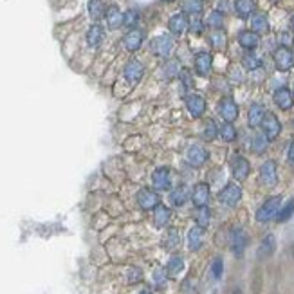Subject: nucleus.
Wrapping results in <instances>:
<instances>
[{
	"label": "nucleus",
	"mask_w": 294,
	"mask_h": 294,
	"mask_svg": "<svg viewBox=\"0 0 294 294\" xmlns=\"http://www.w3.org/2000/svg\"><path fill=\"white\" fill-rule=\"evenodd\" d=\"M139 24V11L138 10H128L123 13V26L124 28L134 29Z\"/></svg>",
	"instance_id": "43"
},
{
	"label": "nucleus",
	"mask_w": 294,
	"mask_h": 294,
	"mask_svg": "<svg viewBox=\"0 0 294 294\" xmlns=\"http://www.w3.org/2000/svg\"><path fill=\"white\" fill-rule=\"evenodd\" d=\"M208 159H210V152L200 144H192L186 152V161L193 168H200L202 164H206Z\"/></svg>",
	"instance_id": "11"
},
{
	"label": "nucleus",
	"mask_w": 294,
	"mask_h": 294,
	"mask_svg": "<svg viewBox=\"0 0 294 294\" xmlns=\"http://www.w3.org/2000/svg\"><path fill=\"white\" fill-rule=\"evenodd\" d=\"M272 62H274V67L280 72H287V70L294 69V51L285 46L276 47L274 52H272Z\"/></svg>",
	"instance_id": "2"
},
{
	"label": "nucleus",
	"mask_w": 294,
	"mask_h": 294,
	"mask_svg": "<svg viewBox=\"0 0 294 294\" xmlns=\"http://www.w3.org/2000/svg\"><path fill=\"white\" fill-rule=\"evenodd\" d=\"M230 0H218V6H216V10L218 11H222V13H224V11H230Z\"/></svg>",
	"instance_id": "49"
},
{
	"label": "nucleus",
	"mask_w": 294,
	"mask_h": 294,
	"mask_svg": "<svg viewBox=\"0 0 294 294\" xmlns=\"http://www.w3.org/2000/svg\"><path fill=\"white\" fill-rule=\"evenodd\" d=\"M218 138V124L213 120H208L202 128V139L204 141H215Z\"/></svg>",
	"instance_id": "39"
},
{
	"label": "nucleus",
	"mask_w": 294,
	"mask_h": 294,
	"mask_svg": "<svg viewBox=\"0 0 294 294\" xmlns=\"http://www.w3.org/2000/svg\"><path fill=\"white\" fill-rule=\"evenodd\" d=\"M212 65H213V58H212V54H210L208 51L197 52L195 60H193V67H195V72H197L198 76H202V78L210 76V72H212Z\"/></svg>",
	"instance_id": "15"
},
{
	"label": "nucleus",
	"mask_w": 294,
	"mask_h": 294,
	"mask_svg": "<svg viewBox=\"0 0 294 294\" xmlns=\"http://www.w3.org/2000/svg\"><path fill=\"white\" fill-rule=\"evenodd\" d=\"M190 198H192V193H190L188 186H184V184H180V186H177L170 192V202L175 208H182Z\"/></svg>",
	"instance_id": "23"
},
{
	"label": "nucleus",
	"mask_w": 294,
	"mask_h": 294,
	"mask_svg": "<svg viewBox=\"0 0 294 294\" xmlns=\"http://www.w3.org/2000/svg\"><path fill=\"white\" fill-rule=\"evenodd\" d=\"M166 280H168L166 269H157V271L154 272V284H156L157 287H162V285L166 284Z\"/></svg>",
	"instance_id": "46"
},
{
	"label": "nucleus",
	"mask_w": 294,
	"mask_h": 294,
	"mask_svg": "<svg viewBox=\"0 0 294 294\" xmlns=\"http://www.w3.org/2000/svg\"><path fill=\"white\" fill-rule=\"evenodd\" d=\"M138 204L141 210L150 212V210H154V208H157L161 204V197H159V193H157L156 190L142 188V190H139V193H138Z\"/></svg>",
	"instance_id": "9"
},
{
	"label": "nucleus",
	"mask_w": 294,
	"mask_h": 294,
	"mask_svg": "<svg viewBox=\"0 0 294 294\" xmlns=\"http://www.w3.org/2000/svg\"><path fill=\"white\" fill-rule=\"evenodd\" d=\"M287 161H289L290 166H294V141L289 144V148H287Z\"/></svg>",
	"instance_id": "47"
},
{
	"label": "nucleus",
	"mask_w": 294,
	"mask_h": 294,
	"mask_svg": "<svg viewBox=\"0 0 294 294\" xmlns=\"http://www.w3.org/2000/svg\"><path fill=\"white\" fill-rule=\"evenodd\" d=\"M216 110H218V116H220L224 121H236L238 118V105L234 103V100L231 96H224L216 105Z\"/></svg>",
	"instance_id": "8"
},
{
	"label": "nucleus",
	"mask_w": 294,
	"mask_h": 294,
	"mask_svg": "<svg viewBox=\"0 0 294 294\" xmlns=\"http://www.w3.org/2000/svg\"><path fill=\"white\" fill-rule=\"evenodd\" d=\"M292 215H294V198H289V200L280 208V212L276 215V222H287Z\"/></svg>",
	"instance_id": "40"
},
{
	"label": "nucleus",
	"mask_w": 294,
	"mask_h": 294,
	"mask_svg": "<svg viewBox=\"0 0 294 294\" xmlns=\"http://www.w3.org/2000/svg\"><path fill=\"white\" fill-rule=\"evenodd\" d=\"M210 46L213 47V49H224L226 46H228V34H226L222 29H216V31H213L212 34H210Z\"/></svg>",
	"instance_id": "36"
},
{
	"label": "nucleus",
	"mask_w": 294,
	"mask_h": 294,
	"mask_svg": "<svg viewBox=\"0 0 294 294\" xmlns=\"http://www.w3.org/2000/svg\"><path fill=\"white\" fill-rule=\"evenodd\" d=\"M139 294H152V292H150V290H141Z\"/></svg>",
	"instance_id": "52"
},
{
	"label": "nucleus",
	"mask_w": 294,
	"mask_h": 294,
	"mask_svg": "<svg viewBox=\"0 0 294 294\" xmlns=\"http://www.w3.org/2000/svg\"><path fill=\"white\" fill-rule=\"evenodd\" d=\"M124 80L130 83H138L141 82V78L144 76V65L139 60H130L128 64L124 65Z\"/></svg>",
	"instance_id": "18"
},
{
	"label": "nucleus",
	"mask_w": 294,
	"mask_h": 294,
	"mask_svg": "<svg viewBox=\"0 0 294 294\" xmlns=\"http://www.w3.org/2000/svg\"><path fill=\"white\" fill-rule=\"evenodd\" d=\"M280 208H282V195H272V197H269L262 206L258 208L256 220L262 222V224L272 220V218H276V215L280 212Z\"/></svg>",
	"instance_id": "1"
},
{
	"label": "nucleus",
	"mask_w": 294,
	"mask_h": 294,
	"mask_svg": "<svg viewBox=\"0 0 294 294\" xmlns=\"http://www.w3.org/2000/svg\"><path fill=\"white\" fill-rule=\"evenodd\" d=\"M174 38L170 34H159V36H156L150 42V51H152V54L159 56V58H168L172 54V51H174Z\"/></svg>",
	"instance_id": "3"
},
{
	"label": "nucleus",
	"mask_w": 294,
	"mask_h": 294,
	"mask_svg": "<svg viewBox=\"0 0 294 294\" xmlns=\"http://www.w3.org/2000/svg\"><path fill=\"white\" fill-rule=\"evenodd\" d=\"M254 10H256V2L254 0H234V11H236V14L242 20L253 16Z\"/></svg>",
	"instance_id": "27"
},
{
	"label": "nucleus",
	"mask_w": 294,
	"mask_h": 294,
	"mask_svg": "<svg viewBox=\"0 0 294 294\" xmlns=\"http://www.w3.org/2000/svg\"><path fill=\"white\" fill-rule=\"evenodd\" d=\"M162 2H174V0H162Z\"/></svg>",
	"instance_id": "53"
},
{
	"label": "nucleus",
	"mask_w": 294,
	"mask_h": 294,
	"mask_svg": "<svg viewBox=\"0 0 294 294\" xmlns=\"http://www.w3.org/2000/svg\"><path fill=\"white\" fill-rule=\"evenodd\" d=\"M276 251V238L274 234H266L262 238V242H260V246H258L256 249V256L258 260H266V258L272 256Z\"/></svg>",
	"instance_id": "21"
},
{
	"label": "nucleus",
	"mask_w": 294,
	"mask_h": 294,
	"mask_svg": "<svg viewBox=\"0 0 294 294\" xmlns=\"http://www.w3.org/2000/svg\"><path fill=\"white\" fill-rule=\"evenodd\" d=\"M251 31L256 34H266L269 32V18L266 13H253L251 16Z\"/></svg>",
	"instance_id": "29"
},
{
	"label": "nucleus",
	"mask_w": 294,
	"mask_h": 294,
	"mask_svg": "<svg viewBox=\"0 0 294 294\" xmlns=\"http://www.w3.org/2000/svg\"><path fill=\"white\" fill-rule=\"evenodd\" d=\"M103 38H105V29L100 26V24H92L87 31V44L90 47H100L102 46Z\"/></svg>",
	"instance_id": "28"
},
{
	"label": "nucleus",
	"mask_w": 294,
	"mask_h": 294,
	"mask_svg": "<svg viewBox=\"0 0 294 294\" xmlns=\"http://www.w3.org/2000/svg\"><path fill=\"white\" fill-rule=\"evenodd\" d=\"M218 136H220L222 141L233 142V141H236V138H238V132H236L234 124L231 123V121H224V123L218 126Z\"/></svg>",
	"instance_id": "31"
},
{
	"label": "nucleus",
	"mask_w": 294,
	"mask_h": 294,
	"mask_svg": "<svg viewBox=\"0 0 294 294\" xmlns=\"http://www.w3.org/2000/svg\"><path fill=\"white\" fill-rule=\"evenodd\" d=\"M180 10H182V13H188V14L202 13L204 0H182L180 2Z\"/></svg>",
	"instance_id": "34"
},
{
	"label": "nucleus",
	"mask_w": 294,
	"mask_h": 294,
	"mask_svg": "<svg viewBox=\"0 0 294 294\" xmlns=\"http://www.w3.org/2000/svg\"><path fill=\"white\" fill-rule=\"evenodd\" d=\"M224 22H226L224 13H222V11H218V10L212 11V13L208 14V18H206V26H208V28H212L213 31L224 28Z\"/></svg>",
	"instance_id": "35"
},
{
	"label": "nucleus",
	"mask_w": 294,
	"mask_h": 294,
	"mask_svg": "<svg viewBox=\"0 0 294 294\" xmlns=\"http://www.w3.org/2000/svg\"><path fill=\"white\" fill-rule=\"evenodd\" d=\"M180 70L182 69H180L179 60H168L164 65H162V78L172 82V80H175L177 76H179Z\"/></svg>",
	"instance_id": "33"
},
{
	"label": "nucleus",
	"mask_w": 294,
	"mask_h": 294,
	"mask_svg": "<svg viewBox=\"0 0 294 294\" xmlns=\"http://www.w3.org/2000/svg\"><path fill=\"white\" fill-rule=\"evenodd\" d=\"M204 244V228L200 226H193L188 231V248L190 251H198Z\"/></svg>",
	"instance_id": "24"
},
{
	"label": "nucleus",
	"mask_w": 294,
	"mask_h": 294,
	"mask_svg": "<svg viewBox=\"0 0 294 294\" xmlns=\"http://www.w3.org/2000/svg\"><path fill=\"white\" fill-rule=\"evenodd\" d=\"M231 174H233V179L234 180H246L251 174V164L246 157L242 156H234L231 159Z\"/></svg>",
	"instance_id": "13"
},
{
	"label": "nucleus",
	"mask_w": 294,
	"mask_h": 294,
	"mask_svg": "<svg viewBox=\"0 0 294 294\" xmlns=\"http://www.w3.org/2000/svg\"><path fill=\"white\" fill-rule=\"evenodd\" d=\"M258 179H260L262 186H266V188H272V186L278 184V170H276V162L272 159H269V161H266L260 166Z\"/></svg>",
	"instance_id": "7"
},
{
	"label": "nucleus",
	"mask_w": 294,
	"mask_h": 294,
	"mask_svg": "<svg viewBox=\"0 0 294 294\" xmlns=\"http://www.w3.org/2000/svg\"><path fill=\"white\" fill-rule=\"evenodd\" d=\"M144 36H146V32L142 31V29H139V28L130 29V31L126 32V34H124V38H123L124 49H126V51H130V52H136L138 49H141L142 42H144Z\"/></svg>",
	"instance_id": "14"
},
{
	"label": "nucleus",
	"mask_w": 294,
	"mask_h": 294,
	"mask_svg": "<svg viewBox=\"0 0 294 294\" xmlns=\"http://www.w3.org/2000/svg\"><path fill=\"white\" fill-rule=\"evenodd\" d=\"M210 197H212V192H210V186L206 182H198L195 184V188L192 192V200L195 204V208H204L210 202Z\"/></svg>",
	"instance_id": "17"
},
{
	"label": "nucleus",
	"mask_w": 294,
	"mask_h": 294,
	"mask_svg": "<svg viewBox=\"0 0 294 294\" xmlns=\"http://www.w3.org/2000/svg\"><path fill=\"white\" fill-rule=\"evenodd\" d=\"M289 28H290V31L294 32V13L290 14V18H289Z\"/></svg>",
	"instance_id": "50"
},
{
	"label": "nucleus",
	"mask_w": 294,
	"mask_h": 294,
	"mask_svg": "<svg viewBox=\"0 0 294 294\" xmlns=\"http://www.w3.org/2000/svg\"><path fill=\"white\" fill-rule=\"evenodd\" d=\"M212 274H213V278H215V280H220V278H222V274H224V260H222V256L213 258Z\"/></svg>",
	"instance_id": "44"
},
{
	"label": "nucleus",
	"mask_w": 294,
	"mask_h": 294,
	"mask_svg": "<svg viewBox=\"0 0 294 294\" xmlns=\"http://www.w3.org/2000/svg\"><path fill=\"white\" fill-rule=\"evenodd\" d=\"M170 218H172V210L168 206L159 204L157 208H154V224H156V228H159V230L166 228Z\"/></svg>",
	"instance_id": "26"
},
{
	"label": "nucleus",
	"mask_w": 294,
	"mask_h": 294,
	"mask_svg": "<svg viewBox=\"0 0 294 294\" xmlns=\"http://www.w3.org/2000/svg\"><path fill=\"white\" fill-rule=\"evenodd\" d=\"M179 233L175 230H168L164 234V238H162V248L168 249V251H172V249H175L177 246H179Z\"/></svg>",
	"instance_id": "42"
},
{
	"label": "nucleus",
	"mask_w": 294,
	"mask_h": 294,
	"mask_svg": "<svg viewBox=\"0 0 294 294\" xmlns=\"http://www.w3.org/2000/svg\"><path fill=\"white\" fill-rule=\"evenodd\" d=\"M238 44L242 49L246 51H254L260 44V34H256L254 31L251 29H246V31H240L238 32Z\"/></svg>",
	"instance_id": "22"
},
{
	"label": "nucleus",
	"mask_w": 294,
	"mask_h": 294,
	"mask_svg": "<svg viewBox=\"0 0 294 294\" xmlns=\"http://www.w3.org/2000/svg\"><path fill=\"white\" fill-rule=\"evenodd\" d=\"M269 139L264 136V134H254L253 139H251V152L256 154V156H264L269 148Z\"/></svg>",
	"instance_id": "30"
},
{
	"label": "nucleus",
	"mask_w": 294,
	"mask_h": 294,
	"mask_svg": "<svg viewBox=\"0 0 294 294\" xmlns=\"http://www.w3.org/2000/svg\"><path fill=\"white\" fill-rule=\"evenodd\" d=\"M242 67L248 70H256L262 67V60H260L253 51H248L242 56Z\"/></svg>",
	"instance_id": "37"
},
{
	"label": "nucleus",
	"mask_w": 294,
	"mask_h": 294,
	"mask_svg": "<svg viewBox=\"0 0 294 294\" xmlns=\"http://www.w3.org/2000/svg\"><path fill=\"white\" fill-rule=\"evenodd\" d=\"M152 186L156 192H168L172 188V172L168 166H159L152 174Z\"/></svg>",
	"instance_id": "6"
},
{
	"label": "nucleus",
	"mask_w": 294,
	"mask_h": 294,
	"mask_svg": "<svg viewBox=\"0 0 294 294\" xmlns=\"http://www.w3.org/2000/svg\"><path fill=\"white\" fill-rule=\"evenodd\" d=\"M184 102H186V108H188V112L192 114V118H195V120L202 118L204 112H206V100H204L200 94H195V92L186 94Z\"/></svg>",
	"instance_id": "10"
},
{
	"label": "nucleus",
	"mask_w": 294,
	"mask_h": 294,
	"mask_svg": "<svg viewBox=\"0 0 294 294\" xmlns=\"http://www.w3.org/2000/svg\"><path fill=\"white\" fill-rule=\"evenodd\" d=\"M240 198H242V188L236 182H228L220 190V193H218L220 204H224L228 208H234L240 202Z\"/></svg>",
	"instance_id": "4"
},
{
	"label": "nucleus",
	"mask_w": 294,
	"mask_h": 294,
	"mask_svg": "<svg viewBox=\"0 0 294 294\" xmlns=\"http://www.w3.org/2000/svg\"><path fill=\"white\" fill-rule=\"evenodd\" d=\"M188 26H190V20L188 16H186V13H175L174 16H170V20H168V29H170V32H174V34H182V32L188 31Z\"/></svg>",
	"instance_id": "19"
},
{
	"label": "nucleus",
	"mask_w": 294,
	"mask_h": 294,
	"mask_svg": "<svg viewBox=\"0 0 294 294\" xmlns=\"http://www.w3.org/2000/svg\"><path fill=\"white\" fill-rule=\"evenodd\" d=\"M204 28H206V22H202L200 18H197V14H195V18L190 20L188 31L192 32V34H202Z\"/></svg>",
	"instance_id": "45"
},
{
	"label": "nucleus",
	"mask_w": 294,
	"mask_h": 294,
	"mask_svg": "<svg viewBox=\"0 0 294 294\" xmlns=\"http://www.w3.org/2000/svg\"><path fill=\"white\" fill-rule=\"evenodd\" d=\"M260 126H262V134L269 139V141H274V139L282 134V123L274 112H267Z\"/></svg>",
	"instance_id": "5"
},
{
	"label": "nucleus",
	"mask_w": 294,
	"mask_h": 294,
	"mask_svg": "<svg viewBox=\"0 0 294 294\" xmlns=\"http://www.w3.org/2000/svg\"><path fill=\"white\" fill-rule=\"evenodd\" d=\"M274 2H278V0H274Z\"/></svg>",
	"instance_id": "55"
},
{
	"label": "nucleus",
	"mask_w": 294,
	"mask_h": 294,
	"mask_svg": "<svg viewBox=\"0 0 294 294\" xmlns=\"http://www.w3.org/2000/svg\"><path fill=\"white\" fill-rule=\"evenodd\" d=\"M266 114H267V110L262 103H253V105L249 106V112H248V124L251 128H258V126L262 124Z\"/></svg>",
	"instance_id": "20"
},
{
	"label": "nucleus",
	"mask_w": 294,
	"mask_h": 294,
	"mask_svg": "<svg viewBox=\"0 0 294 294\" xmlns=\"http://www.w3.org/2000/svg\"><path fill=\"white\" fill-rule=\"evenodd\" d=\"M231 294H242V289H238V287H234V289L231 290Z\"/></svg>",
	"instance_id": "51"
},
{
	"label": "nucleus",
	"mask_w": 294,
	"mask_h": 294,
	"mask_svg": "<svg viewBox=\"0 0 294 294\" xmlns=\"http://www.w3.org/2000/svg\"><path fill=\"white\" fill-rule=\"evenodd\" d=\"M184 269V258L182 256H172L170 260H168V264H166V272L170 276H177L179 272H182Z\"/></svg>",
	"instance_id": "38"
},
{
	"label": "nucleus",
	"mask_w": 294,
	"mask_h": 294,
	"mask_svg": "<svg viewBox=\"0 0 294 294\" xmlns=\"http://www.w3.org/2000/svg\"><path fill=\"white\" fill-rule=\"evenodd\" d=\"M272 100H274V105L280 108V110H290L294 105V94L292 90H289L287 87L276 88L274 94H272Z\"/></svg>",
	"instance_id": "16"
},
{
	"label": "nucleus",
	"mask_w": 294,
	"mask_h": 294,
	"mask_svg": "<svg viewBox=\"0 0 294 294\" xmlns=\"http://www.w3.org/2000/svg\"><path fill=\"white\" fill-rule=\"evenodd\" d=\"M292 94H294V87H292Z\"/></svg>",
	"instance_id": "54"
},
{
	"label": "nucleus",
	"mask_w": 294,
	"mask_h": 294,
	"mask_svg": "<svg viewBox=\"0 0 294 294\" xmlns=\"http://www.w3.org/2000/svg\"><path fill=\"white\" fill-rule=\"evenodd\" d=\"M280 42H282V46L290 47L292 40H290V34H289V32H282V34H280Z\"/></svg>",
	"instance_id": "48"
},
{
	"label": "nucleus",
	"mask_w": 294,
	"mask_h": 294,
	"mask_svg": "<svg viewBox=\"0 0 294 294\" xmlns=\"http://www.w3.org/2000/svg\"><path fill=\"white\" fill-rule=\"evenodd\" d=\"M195 222H197V226L204 228V230L210 226V222H212V212L208 210V206L197 208V213H195Z\"/></svg>",
	"instance_id": "41"
},
{
	"label": "nucleus",
	"mask_w": 294,
	"mask_h": 294,
	"mask_svg": "<svg viewBox=\"0 0 294 294\" xmlns=\"http://www.w3.org/2000/svg\"><path fill=\"white\" fill-rule=\"evenodd\" d=\"M106 8L102 0H88V14L94 22H100L102 18H105Z\"/></svg>",
	"instance_id": "32"
},
{
	"label": "nucleus",
	"mask_w": 294,
	"mask_h": 294,
	"mask_svg": "<svg viewBox=\"0 0 294 294\" xmlns=\"http://www.w3.org/2000/svg\"><path fill=\"white\" fill-rule=\"evenodd\" d=\"M105 20H106V26L108 29H120L123 26V13L118 6H110V8H106V13H105Z\"/></svg>",
	"instance_id": "25"
},
{
	"label": "nucleus",
	"mask_w": 294,
	"mask_h": 294,
	"mask_svg": "<svg viewBox=\"0 0 294 294\" xmlns=\"http://www.w3.org/2000/svg\"><path fill=\"white\" fill-rule=\"evenodd\" d=\"M230 244H231V251L236 258H240L248 248V233L242 230V228H234L230 234Z\"/></svg>",
	"instance_id": "12"
}]
</instances>
